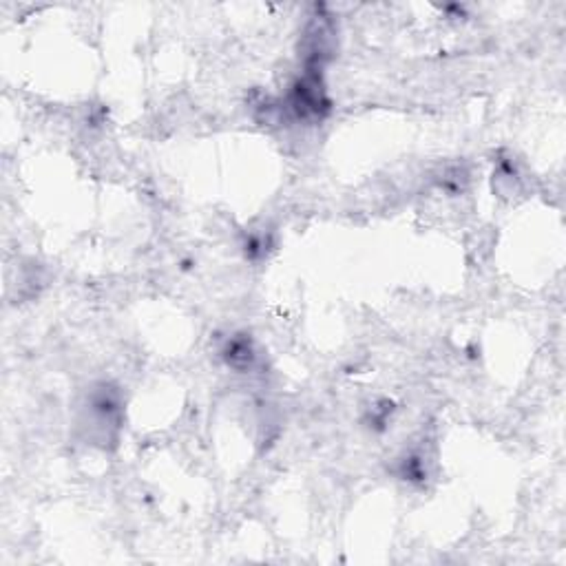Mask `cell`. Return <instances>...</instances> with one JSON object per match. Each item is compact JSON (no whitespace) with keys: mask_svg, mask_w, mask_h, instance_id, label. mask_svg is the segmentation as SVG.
Listing matches in <instances>:
<instances>
[{"mask_svg":"<svg viewBox=\"0 0 566 566\" xmlns=\"http://www.w3.org/2000/svg\"><path fill=\"white\" fill-rule=\"evenodd\" d=\"M226 360L233 367H239V369L250 365V360H252L250 343L248 341H233V343H228V347H226Z\"/></svg>","mask_w":566,"mask_h":566,"instance_id":"1","label":"cell"}]
</instances>
